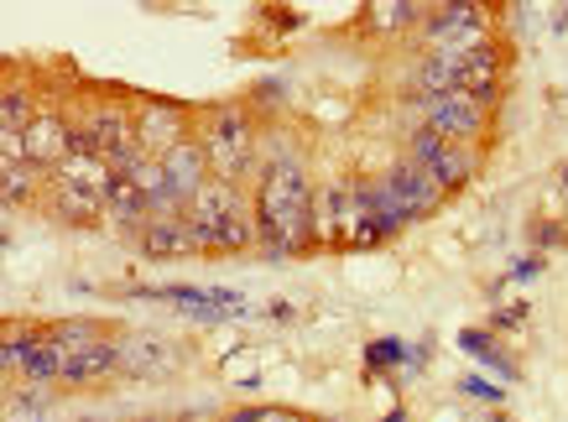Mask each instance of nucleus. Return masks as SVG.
Here are the masks:
<instances>
[{
	"label": "nucleus",
	"mask_w": 568,
	"mask_h": 422,
	"mask_svg": "<svg viewBox=\"0 0 568 422\" xmlns=\"http://www.w3.org/2000/svg\"><path fill=\"white\" fill-rule=\"evenodd\" d=\"M256 251L261 255H303L318 245V193L297 157H276L256 178Z\"/></svg>",
	"instance_id": "obj_1"
},
{
	"label": "nucleus",
	"mask_w": 568,
	"mask_h": 422,
	"mask_svg": "<svg viewBox=\"0 0 568 422\" xmlns=\"http://www.w3.org/2000/svg\"><path fill=\"white\" fill-rule=\"evenodd\" d=\"M189 224L199 230L204 255H241L256 251V199L241 183L209 178L189 203Z\"/></svg>",
	"instance_id": "obj_2"
},
{
	"label": "nucleus",
	"mask_w": 568,
	"mask_h": 422,
	"mask_svg": "<svg viewBox=\"0 0 568 422\" xmlns=\"http://www.w3.org/2000/svg\"><path fill=\"white\" fill-rule=\"evenodd\" d=\"M199 147L209 157V172L224 183H241L256 172V125L241 104H214L199 115Z\"/></svg>",
	"instance_id": "obj_3"
},
{
	"label": "nucleus",
	"mask_w": 568,
	"mask_h": 422,
	"mask_svg": "<svg viewBox=\"0 0 568 422\" xmlns=\"http://www.w3.org/2000/svg\"><path fill=\"white\" fill-rule=\"evenodd\" d=\"M417 125L438 131L444 141H454V147H475V141L490 131V104H485L480 94H465V89L428 94V100H417Z\"/></svg>",
	"instance_id": "obj_4"
},
{
	"label": "nucleus",
	"mask_w": 568,
	"mask_h": 422,
	"mask_svg": "<svg viewBox=\"0 0 568 422\" xmlns=\"http://www.w3.org/2000/svg\"><path fill=\"white\" fill-rule=\"evenodd\" d=\"M407 157H413L417 168H428L444 193L469 188V178L480 172V152H475V147H454V141H444V135L428 131V125H417V131L407 135Z\"/></svg>",
	"instance_id": "obj_5"
},
{
	"label": "nucleus",
	"mask_w": 568,
	"mask_h": 422,
	"mask_svg": "<svg viewBox=\"0 0 568 422\" xmlns=\"http://www.w3.org/2000/svg\"><path fill=\"white\" fill-rule=\"evenodd\" d=\"M193 135H199V115L183 110V104H173V100H141L136 104V147H141V157H156V162H162L173 147L193 141Z\"/></svg>",
	"instance_id": "obj_6"
},
{
	"label": "nucleus",
	"mask_w": 568,
	"mask_h": 422,
	"mask_svg": "<svg viewBox=\"0 0 568 422\" xmlns=\"http://www.w3.org/2000/svg\"><path fill=\"white\" fill-rule=\"evenodd\" d=\"M73 157V115L69 110H52V104H42V115L27 125V162H32L37 172H58L63 162Z\"/></svg>",
	"instance_id": "obj_7"
},
{
	"label": "nucleus",
	"mask_w": 568,
	"mask_h": 422,
	"mask_svg": "<svg viewBox=\"0 0 568 422\" xmlns=\"http://www.w3.org/2000/svg\"><path fill=\"white\" fill-rule=\"evenodd\" d=\"M136 251L152 255V261H183V255H204V245H199V230L183 214V220H146L136 230Z\"/></svg>",
	"instance_id": "obj_8"
},
{
	"label": "nucleus",
	"mask_w": 568,
	"mask_h": 422,
	"mask_svg": "<svg viewBox=\"0 0 568 422\" xmlns=\"http://www.w3.org/2000/svg\"><path fill=\"white\" fill-rule=\"evenodd\" d=\"M48 209H52V220L73 224V230H94V224L110 220V209H104L100 193L73 188V183H58V178H48Z\"/></svg>",
	"instance_id": "obj_9"
},
{
	"label": "nucleus",
	"mask_w": 568,
	"mask_h": 422,
	"mask_svg": "<svg viewBox=\"0 0 568 422\" xmlns=\"http://www.w3.org/2000/svg\"><path fill=\"white\" fill-rule=\"evenodd\" d=\"M115 375H121V339H104V344H94V350L69 355V365H63V386H69V391H89V386L115 381Z\"/></svg>",
	"instance_id": "obj_10"
},
{
	"label": "nucleus",
	"mask_w": 568,
	"mask_h": 422,
	"mask_svg": "<svg viewBox=\"0 0 568 422\" xmlns=\"http://www.w3.org/2000/svg\"><path fill=\"white\" fill-rule=\"evenodd\" d=\"M162 172H168V188H173L183 203H193V193L214 178L209 172V157H204V147H199V135L193 141H183V147H173V152L162 157Z\"/></svg>",
	"instance_id": "obj_11"
},
{
	"label": "nucleus",
	"mask_w": 568,
	"mask_h": 422,
	"mask_svg": "<svg viewBox=\"0 0 568 422\" xmlns=\"http://www.w3.org/2000/svg\"><path fill=\"white\" fill-rule=\"evenodd\" d=\"M173 371H178V355L162 339L121 334V375H152V381H162V375H173Z\"/></svg>",
	"instance_id": "obj_12"
},
{
	"label": "nucleus",
	"mask_w": 568,
	"mask_h": 422,
	"mask_svg": "<svg viewBox=\"0 0 568 422\" xmlns=\"http://www.w3.org/2000/svg\"><path fill=\"white\" fill-rule=\"evenodd\" d=\"M52 178H58V183H73V188H89V193H100L104 199V193L115 188L121 172L110 168V157H100V152H73L63 168L52 172Z\"/></svg>",
	"instance_id": "obj_13"
},
{
	"label": "nucleus",
	"mask_w": 568,
	"mask_h": 422,
	"mask_svg": "<svg viewBox=\"0 0 568 422\" xmlns=\"http://www.w3.org/2000/svg\"><path fill=\"white\" fill-rule=\"evenodd\" d=\"M48 339L58 344V350L79 355V350L104 344V339H110V329H104V323H94V319H58V323H48Z\"/></svg>",
	"instance_id": "obj_14"
},
{
	"label": "nucleus",
	"mask_w": 568,
	"mask_h": 422,
	"mask_svg": "<svg viewBox=\"0 0 568 422\" xmlns=\"http://www.w3.org/2000/svg\"><path fill=\"white\" fill-rule=\"evenodd\" d=\"M42 178H48V172H37L32 162H0V199H6V209H17V203H37Z\"/></svg>",
	"instance_id": "obj_15"
},
{
	"label": "nucleus",
	"mask_w": 568,
	"mask_h": 422,
	"mask_svg": "<svg viewBox=\"0 0 568 422\" xmlns=\"http://www.w3.org/2000/svg\"><path fill=\"white\" fill-rule=\"evenodd\" d=\"M37 115H42V110H37L32 89H27V84H17V79H11V84H6V94H0V131H17V135H27V125H32Z\"/></svg>",
	"instance_id": "obj_16"
},
{
	"label": "nucleus",
	"mask_w": 568,
	"mask_h": 422,
	"mask_svg": "<svg viewBox=\"0 0 568 422\" xmlns=\"http://www.w3.org/2000/svg\"><path fill=\"white\" fill-rule=\"evenodd\" d=\"M423 17H428L423 6H371V11H365V21L381 27V32H407V27H417Z\"/></svg>",
	"instance_id": "obj_17"
},
{
	"label": "nucleus",
	"mask_w": 568,
	"mask_h": 422,
	"mask_svg": "<svg viewBox=\"0 0 568 422\" xmlns=\"http://www.w3.org/2000/svg\"><path fill=\"white\" fill-rule=\"evenodd\" d=\"M256 422H313V418L297 412V406H256Z\"/></svg>",
	"instance_id": "obj_18"
},
{
	"label": "nucleus",
	"mask_w": 568,
	"mask_h": 422,
	"mask_svg": "<svg viewBox=\"0 0 568 422\" xmlns=\"http://www.w3.org/2000/svg\"><path fill=\"white\" fill-rule=\"evenodd\" d=\"M558 240H568L564 224H537V245H558Z\"/></svg>",
	"instance_id": "obj_19"
},
{
	"label": "nucleus",
	"mask_w": 568,
	"mask_h": 422,
	"mask_svg": "<svg viewBox=\"0 0 568 422\" xmlns=\"http://www.w3.org/2000/svg\"><path fill=\"white\" fill-rule=\"evenodd\" d=\"M220 422H256V406H235V412H224Z\"/></svg>",
	"instance_id": "obj_20"
},
{
	"label": "nucleus",
	"mask_w": 568,
	"mask_h": 422,
	"mask_svg": "<svg viewBox=\"0 0 568 422\" xmlns=\"http://www.w3.org/2000/svg\"><path fill=\"white\" fill-rule=\"evenodd\" d=\"M73 422H104V418H73Z\"/></svg>",
	"instance_id": "obj_21"
},
{
	"label": "nucleus",
	"mask_w": 568,
	"mask_h": 422,
	"mask_svg": "<svg viewBox=\"0 0 568 422\" xmlns=\"http://www.w3.org/2000/svg\"><path fill=\"white\" fill-rule=\"evenodd\" d=\"M334 422H355V418H334Z\"/></svg>",
	"instance_id": "obj_22"
}]
</instances>
